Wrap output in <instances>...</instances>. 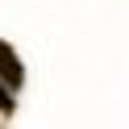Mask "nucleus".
Masks as SVG:
<instances>
[{
  "instance_id": "f257e3e1",
  "label": "nucleus",
  "mask_w": 129,
  "mask_h": 129,
  "mask_svg": "<svg viewBox=\"0 0 129 129\" xmlns=\"http://www.w3.org/2000/svg\"><path fill=\"white\" fill-rule=\"evenodd\" d=\"M0 75L9 79L13 87H21V79H25V75H21V62H17V54H13L4 42H0Z\"/></svg>"
},
{
  "instance_id": "f03ea898",
  "label": "nucleus",
  "mask_w": 129,
  "mask_h": 129,
  "mask_svg": "<svg viewBox=\"0 0 129 129\" xmlns=\"http://www.w3.org/2000/svg\"><path fill=\"white\" fill-rule=\"evenodd\" d=\"M0 108H13V100H9V92L0 87Z\"/></svg>"
}]
</instances>
